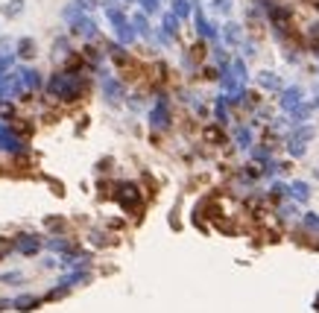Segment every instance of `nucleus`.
<instances>
[{"label":"nucleus","mask_w":319,"mask_h":313,"mask_svg":"<svg viewBox=\"0 0 319 313\" xmlns=\"http://www.w3.org/2000/svg\"><path fill=\"white\" fill-rule=\"evenodd\" d=\"M85 91V82L79 79V73H67V70H59L47 79V94L59 97V100H76L79 94Z\"/></svg>","instance_id":"nucleus-1"},{"label":"nucleus","mask_w":319,"mask_h":313,"mask_svg":"<svg viewBox=\"0 0 319 313\" xmlns=\"http://www.w3.org/2000/svg\"><path fill=\"white\" fill-rule=\"evenodd\" d=\"M18 79H21L23 91H35V88L41 85V76H38L35 67H21V70H18Z\"/></svg>","instance_id":"nucleus-2"},{"label":"nucleus","mask_w":319,"mask_h":313,"mask_svg":"<svg viewBox=\"0 0 319 313\" xmlns=\"http://www.w3.org/2000/svg\"><path fill=\"white\" fill-rule=\"evenodd\" d=\"M196 32H199L202 38H211V41L217 38V29L205 21V15H202V12H196Z\"/></svg>","instance_id":"nucleus-3"},{"label":"nucleus","mask_w":319,"mask_h":313,"mask_svg":"<svg viewBox=\"0 0 319 313\" xmlns=\"http://www.w3.org/2000/svg\"><path fill=\"white\" fill-rule=\"evenodd\" d=\"M103 88H106V94H108L111 100H117V97L123 94V85H120L114 76H108V73H103Z\"/></svg>","instance_id":"nucleus-4"},{"label":"nucleus","mask_w":319,"mask_h":313,"mask_svg":"<svg viewBox=\"0 0 319 313\" xmlns=\"http://www.w3.org/2000/svg\"><path fill=\"white\" fill-rule=\"evenodd\" d=\"M299 100H302V91H299V88H287L284 97H281V105H284V108H293Z\"/></svg>","instance_id":"nucleus-5"},{"label":"nucleus","mask_w":319,"mask_h":313,"mask_svg":"<svg viewBox=\"0 0 319 313\" xmlns=\"http://www.w3.org/2000/svg\"><path fill=\"white\" fill-rule=\"evenodd\" d=\"M152 123H155V126H164V123H167V103H164V97L158 100V105H155V111H152Z\"/></svg>","instance_id":"nucleus-6"},{"label":"nucleus","mask_w":319,"mask_h":313,"mask_svg":"<svg viewBox=\"0 0 319 313\" xmlns=\"http://www.w3.org/2000/svg\"><path fill=\"white\" fill-rule=\"evenodd\" d=\"M132 23H135L132 29H135L138 35H149V23H147V15H144V12H138V15L132 18Z\"/></svg>","instance_id":"nucleus-7"},{"label":"nucleus","mask_w":319,"mask_h":313,"mask_svg":"<svg viewBox=\"0 0 319 313\" xmlns=\"http://www.w3.org/2000/svg\"><path fill=\"white\" fill-rule=\"evenodd\" d=\"M32 53H35V41H32V38H21V41H18V56H21V59H29Z\"/></svg>","instance_id":"nucleus-8"},{"label":"nucleus","mask_w":319,"mask_h":313,"mask_svg":"<svg viewBox=\"0 0 319 313\" xmlns=\"http://www.w3.org/2000/svg\"><path fill=\"white\" fill-rule=\"evenodd\" d=\"M117 38H120V44H132L135 41V29L129 23H123V26H117Z\"/></svg>","instance_id":"nucleus-9"},{"label":"nucleus","mask_w":319,"mask_h":313,"mask_svg":"<svg viewBox=\"0 0 319 313\" xmlns=\"http://www.w3.org/2000/svg\"><path fill=\"white\" fill-rule=\"evenodd\" d=\"M223 35H226V41H229V44H237V41H240V26H237V23H226Z\"/></svg>","instance_id":"nucleus-10"},{"label":"nucleus","mask_w":319,"mask_h":313,"mask_svg":"<svg viewBox=\"0 0 319 313\" xmlns=\"http://www.w3.org/2000/svg\"><path fill=\"white\" fill-rule=\"evenodd\" d=\"M23 12V0H9L6 6H3V15L6 18H15V15H21Z\"/></svg>","instance_id":"nucleus-11"},{"label":"nucleus","mask_w":319,"mask_h":313,"mask_svg":"<svg viewBox=\"0 0 319 313\" xmlns=\"http://www.w3.org/2000/svg\"><path fill=\"white\" fill-rule=\"evenodd\" d=\"M173 15L182 21V18H188L191 15V3L188 0H173Z\"/></svg>","instance_id":"nucleus-12"},{"label":"nucleus","mask_w":319,"mask_h":313,"mask_svg":"<svg viewBox=\"0 0 319 313\" xmlns=\"http://www.w3.org/2000/svg\"><path fill=\"white\" fill-rule=\"evenodd\" d=\"M261 85H264V88H281V82H278L273 73H261Z\"/></svg>","instance_id":"nucleus-13"},{"label":"nucleus","mask_w":319,"mask_h":313,"mask_svg":"<svg viewBox=\"0 0 319 313\" xmlns=\"http://www.w3.org/2000/svg\"><path fill=\"white\" fill-rule=\"evenodd\" d=\"M214 9L217 12H229L232 9V0H214Z\"/></svg>","instance_id":"nucleus-14"},{"label":"nucleus","mask_w":319,"mask_h":313,"mask_svg":"<svg viewBox=\"0 0 319 313\" xmlns=\"http://www.w3.org/2000/svg\"><path fill=\"white\" fill-rule=\"evenodd\" d=\"M144 12H158V0H141Z\"/></svg>","instance_id":"nucleus-15"},{"label":"nucleus","mask_w":319,"mask_h":313,"mask_svg":"<svg viewBox=\"0 0 319 313\" xmlns=\"http://www.w3.org/2000/svg\"><path fill=\"white\" fill-rule=\"evenodd\" d=\"M94 3H97V0H76V6H79V9H91Z\"/></svg>","instance_id":"nucleus-16"},{"label":"nucleus","mask_w":319,"mask_h":313,"mask_svg":"<svg viewBox=\"0 0 319 313\" xmlns=\"http://www.w3.org/2000/svg\"><path fill=\"white\" fill-rule=\"evenodd\" d=\"M317 73H319V70H317Z\"/></svg>","instance_id":"nucleus-17"}]
</instances>
